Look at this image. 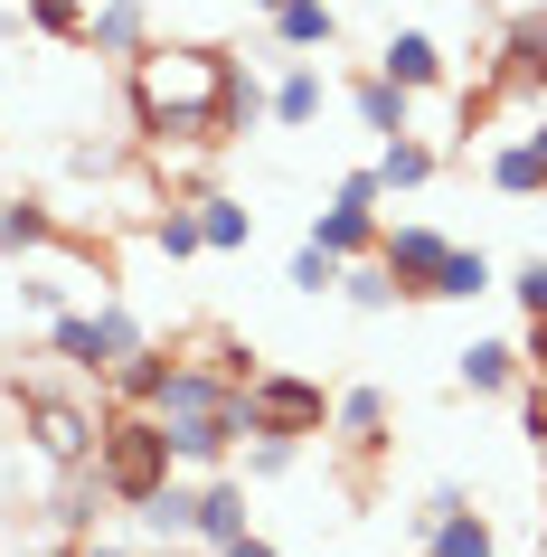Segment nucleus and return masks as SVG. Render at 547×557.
Wrapping results in <instances>:
<instances>
[{"instance_id":"nucleus-3","label":"nucleus","mask_w":547,"mask_h":557,"mask_svg":"<svg viewBox=\"0 0 547 557\" xmlns=\"http://www.w3.org/2000/svg\"><path fill=\"white\" fill-rule=\"evenodd\" d=\"M321 425H331L321 379H293V369H256L246 379V435H321Z\"/></svg>"},{"instance_id":"nucleus-31","label":"nucleus","mask_w":547,"mask_h":557,"mask_svg":"<svg viewBox=\"0 0 547 557\" xmlns=\"http://www.w3.org/2000/svg\"><path fill=\"white\" fill-rule=\"evenodd\" d=\"M293 454H302V435H256L246 444V482H284Z\"/></svg>"},{"instance_id":"nucleus-21","label":"nucleus","mask_w":547,"mask_h":557,"mask_svg":"<svg viewBox=\"0 0 547 557\" xmlns=\"http://www.w3.org/2000/svg\"><path fill=\"white\" fill-rule=\"evenodd\" d=\"M199 236H208V256H236L256 236V208L227 199V189H199Z\"/></svg>"},{"instance_id":"nucleus-4","label":"nucleus","mask_w":547,"mask_h":557,"mask_svg":"<svg viewBox=\"0 0 547 557\" xmlns=\"http://www.w3.org/2000/svg\"><path fill=\"white\" fill-rule=\"evenodd\" d=\"M48 350H58L66 369H95V379H104L114 359L142 350V322L114 312V302H104V312H48Z\"/></svg>"},{"instance_id":"nucleus-23","label":"nucleus","mask_w":547,"mask_h":557,"mask_svg":"<svg viewBox=\"0 0 547 557\" xmlns=\"http://www.w3.org/2000/svg\"><path fill=\"white\" fill-rule=\"evenodd\" d=\"M500 66H510V76H529V86H547V10H529V20H510V29H500Z\"/></svg>"},{"instance_id":"nucleus-28","label":"nucleus","mask_w":547,"mask_h":557,"mask_svg":"<svg viewBox=\"0 0 547 557\" xmlns=\"http://www.w3.org/2000/svg\"><path fill=\"white\" fill-rule=\"evenodd\" d=\"M179 359H199V369H217V379H236V387L256 379V350H246V341H227V331H199Z\"/></svg>"},{"instance_id":"nucleus-11","label":"nucleus","mask_w":547,"mask_h":557,"mask_svg":"<svg viewBox=\"0 0 547 557\" xmlns=\"http://www.w3.org/2000/svg\"><path fill=\"white\" fill-rule=\"evenodd\" d=\"M377 236H387V227H377V208H369V199H331V208L312 218V246H331L340 264L377 256Z\"/></svg>"},{"instance_id":"nucleus-17","label":"nucleus","mask_w":547,"mask_h":557,"mask_svg":"<svg viewBox=\"0 0 547 557\" xmlns=\"http://www.w3.org/2000/svg\"><path fill=\"white\" fill-rule=\"evenodd\" d=\"M331 425H340V444L369 463L377 444H387V397H377V387H340V397H331Z\"/></svg>"},{"instance_id":"nucleus-2","label":"nucleus","mask_w":547,"mask_h":557,"mask_svg":"<svg viewBox=\"0 0 547 557\" xmlns=\"http://www.w3.org/2000/svg\"><path fill=\"white\" fill-rule=\"evenodd\" d=\"M95 472H104V492L133 510L171 482V435H161V416L151 407H114L104 416V435H95Z\"/></svg>"},{"instance_id":"nucleus-20","label":"nucleus","mask_w":547,"mask_h":557,"mask_svg":"<svg viewBox=\"0 0 547 557\" xmlns=\"http://www.w3.org/2000/svg\"><path fill=\"white\" fill-rule=\"evenodd\" d=\"M490 189H500V199H547V161H538V143H529V133L490 151Z\"/></svg>"},{"instance_id":"nucleus-27","label":"nucleus","mask_w":547,"mask_h":557,"mask_svg":"<svg viewBox=\"0 0 547 557\" xmlns=\"http://www.w3.org/2000/svg\"><path fill=\"white\" fill-rule=\"evenodd\" d=\"M151 246H161V256H208V236H199V199H179V208H161V218H151Z\"/></svg>"},{"instance_id":"nucleus-33","label":"nucleus","mask_w":547,"mask_h":557,"mask_svg":"<svg viewBox=\"0 0 547 557\" xmlns=\"http://www.w3.org/2000/svg\"><path fill=\"white\" fill-rule=\"evenodd\" d=\"M510 294H519V312H529V322H547V256H529L510 274Z\"/></svg>"},{"instance_id":"nucleus-7","label":"nucleus","mask_w":547,"mask_h":557,"mask_svg":"<svg viewBox=\"0 0 547 557\" xmlns=\"http://www.w3.org/2000/svg\"><path fill=\"white\" fill-rule=\"evenodd\" d=\"M444 256H453V236H444V227H387V236H377V264H387L397 294H415V302H434Z\"/></svg>"},{"instance_id":"nucleus-9","label":"nucleus","mask_w":547,"mask_h":557,"mask_svg":"<svg viewBox=\"0 0 547 557\" xmlns=\"http://www.w3.org/2000/svg\"><path fill=\"white\" fill-rule=\"evenodd\" d=\"M321 104H331V76H321L312 58H293L274 86H264V123H284V133H302V123H321Z\"/></svg>"},{"instance_id":"nucleus-16","label":"nucleus","mask_w":547,"mask_h":557,"mask_svg":"<svg viewBox=\"0 0 547 557\" xmlns=\"http://www.w3.org/2000/svg\"><path fill=\"white\" fill-rule=\"evenodd\" d=\"M171 369H179V350L142 341V350H133V359H114L104 379H114V397H123V407H161V387H171Z\"/></svg>"},{"instance_id":"nucleus-34","label":"nucleus","mask_w":547,"mask_h":557,"mask_svg":"<svg viewBox=\"0 0 547 557\" xmlns=\"http://www.w3.org/2000/svg\"><path fill=\"white\" fill-rule=\"evenodd\" d=\"M217 557H284V548H274V539H256V529H246V539H227V548H217Z\"/></svg>"},{"instance_id":"nucleus-35","label":"nucleus","mask_w":547,"mask_h":557,"mask_svg":"<svg viewBox=\"0 0 547 557\" xmlns=\"http://www.w3.org/2000/svg\"><path fill=\"white\" fill-rule=\"evenodd\" d=\"M519 359H529V369L547 379V322H529V341H519Z\"/></svg>"},{"instance_id":"nucleus-15","label":"nucleus","mask_w":547,"mask_h":557,"mask_svg":"<svg viewBox=\"0 0 547 557\" xmlns=\"http://www.w3.org/2000/svg\"><path fill=\"white\" fill-rule=\"evenodd\" d=\"M133 520H142L161 548H189V539H199V492H189V482H161L151 500H133Z\"/></svg>"},{"instance_id":"nucleus-26","label":"nucleus","mask_w":547,"mask_h":557,"mask_svg":"<svg viewBox=\"0 0 547 557\" xmlns=\"http://www.w3.org/2000/svg\"><path fill=\"white\" fill-rule=\"evenodd\" d=\"M377 180H387V189H425V180H434V143H415V133H397V143L377 151Z\"/></svg>"},{"instance_id":"nucleus-12","label":"nucleus","mask_w":547,"mask_h":557,"mask_svg":"<svg viewBox=\"0 0 547 557\" xmlns=\"http://www.w3.org/2000/svg\"><path fill=\"white\" fill-rule=\"evenodd\" d=\"M377 76H397L406 95H434V86H444V48H434L425 29H397L387 48H377Z\"/></svg>"},{"instance_id":"nucleus-5","label":"nucleus","mask_w":547,"mask_h":557,"mask_svg":"<svg viewBox=\"0 0 547 557\" xmlns=\"http://www.w3.org/2000/svg\"><path fill=\"white\" fill-rule=\"evenodd\" d=\"M20 425H29V444H38L58 472L95 463V435H104V416H86L76 397H48V387H29V397H20Z\"/></svg>"},{"instance_id":"nucleus-18","label":"nucleus","mask_w":547,"mask_h":557,"mask_svg":"<svg viewBox=\"0 0 547 557\" xmlns=\"http://www.w3.org/2000/svg\"><path fill=\"white\" fill-rule=\"evenodd\" d=\"M349 104H359V123H369V133H387V143H397V133H415V95H406L397 76H359V86H349Z\"/></svg>"},{"instance_id":"nucleus-8","label":"nucleus","mask_w":547,"mask_h":557,"mask_svg":"<svg viewBox=\"0 0 547 557\" xmlns=\"http://www.w3.org/2000/svg\"><path fill=\"white\" fill-rule=\"evenodd\" d=\"M161 416V407H151ZM161 435H171V463H189V472H217L236 454V435H246V425H236V416H161Z\"/></svg>"},{"instance_id":"nucleus-36","label":"nucleus","mask_w":547,"mask_h":557,"mask_svg":"<svg viewBox=\"0 0 547 557\" xmlns=\"http://www.w3.org/2000/svg\"><path fill=\"white\" fill-rule=\"evenodd\" d=\"M66 557H133V548H114V539H66Z\"/></svg>"},{"instance_id":"nucleus-25","label":"nucleus","mask_w":547,"mask_h":557,"mask_svg":"<svg viewBox=\"0 0 547 557\" xmlns=\"http://www.w3.org/2000/svg\"><path fill=\"white\" fill-rule=\"evenodd\" d=\"M340 302H349V312H387V302H397V274H387L377 256L340 264Z\"/></svg>"},{"instance_id":"nucleus-29","label":"nucleus","mask_w":547,"mask_h":557,"mask_svg":"<svg viewBox=\"0 0 547 557\" xmlns=\"http://www.w3.org/2000/svg\"><path fill=\"white\" fill-rule=\"evenodd\" d=\"M472 294H490V256H482V246H453V256H444L434 302H472Z\"/></svg>"},{"instance_id":"nucleus-24","label":"nucleus","mask_w":547,"mask_h":557,"mask_svg":"<svg viewBox=\"0 0 547 557\" xmlns=\"http://www.w3.org/2000/svg\"><path fill=\"white\" fill-rule=\"evenodd\" d=\"M38 246H58V218L38 199H0V256H38Z\"/></svg>"},{"instance_id":"nucleus-19","label":"nucleus","mask_w":547,"mask_h":557,"mask_svg":"<svg viewBox=\"0 0 547 557\" xmlns=\"http://www.w3.org/2000/svg\"><path fill=\"white\" fill-rule=\"evenodd\" d=\"M331 38H340V10H331V0H284V10H274V48H302V58H312Z\"/></svg>"},{"instance_id":"nucleus-37","label":"nucleus","mask_w":547,"mask_h":557,"mask_svg":"<svg viewBox=\"0 0 547 557\" xmlns=\"http://www.w3.org/2000/svg\"><path fill=\"white\" fill-rule=\"evenodd\" d=\"M529 143H538V161H547V114H538V133H529Z\"/></svg>"},{"instance_id":"nucleus-22","label":"nucleus","mask_w":547,"mask_h":557,"mask_svg":"<svg viewBox=\"0 0 547 557\" xmlns=\"http://www.w3.org/2000/svg\"><path fill=\"white\" fill-rule=\"evenodd\" d=\"M227 539H246V482H208L199 492V548L217 557Z\"/></svg>"},{"instance_id":"nucleus-6","label":"nucleus","mask_w":547,"mask_h":557,"mask_svg":"<svg viewBox=\"0 0 547 557\" xmlns=\"http://www.w3.org/2000/svg\"><path fill=\"white\" fill-rule=\"evenodd\" d=\"M415 539H425V557H500L490 510H472V492H453V482L415 510Z\"/></svg>"},{"instance_id":"nucleus-13","label":"nucleus","mask_w":547,"mask_h":557,"mask_svg":"<svg viewBox=\"0 0 547 557\" xmlns=\"http://www.w3.org/2000/svg\"><path fill=\"white\" fill-rule=\"evenodd\" d=\"M104 500H114V492H104V472H95V463H76V472L58 482V500H48V520H58V539H95V520H104Z\"/></svg>"},{"instance_id":"nucleus-38","label":"nucleus","mask_w":547,"mask_h":557,"mask_svg":"<svg viewBox=\"0 0 547 557\" xmlns=\"http://www.w3.org/2000/svg\"><path fill=\"white\" fill-rule=\"evenodd\" d=\"M256 10H264V20H274V10H284V0H256Z\"/></svg>"},{"instance_id":"nucleus-1","label":"nucleus","mask_w":547,"mask_h":557,"mask_svg":"<svg viewBox=\"0 0 547 557\" xmlns=\"http://www.w3.org/2000/svg\"><path fill=\"white\" fill-rule=\"evenodd\" d=\"M236 58L227 48H142L133 58V114L151 143H217Z\"/></svg>"},{"instance_id":"nucleus-10","label":"nucleus","mask_w":547,"mask_h":557,"mask_svg":"<svg viewBox=\"0 0 547 557\" xmlns=\"http://www.w3.org/2000/svg\"><path fill=\"white\" fill-rule=\"evenodd\" d=\"M462 397H519V379H529V359H519V341H472V350L453 359Z\"/></svg>"},{"instance_id":"nucleus-14","label":"nucleus","mask_w":547,"mask_h":557,"mask_svg":"<svg viewBox=\"0 0 547 557\" xmlns=\"http://www.w3.org/2000/svg\"><path fill=\"white\" fill-rule=\"evenodd\" d=\"M86 38H95V58H142L151 48V10L142 0H104V10H86Z\"/></svg>"},{"instance_id":"nucleus-30","label":"nucleus","mask_w":547,"mask_h":557,"mask_svg":"<svg viewBox=\"0 0 547 557\" xmlns=\"http://www.w3.org/2000/svg\"><path fill=\"white\" fill-rule=\"evenodd\" d=\"M20 20L38 38H86V0H20Z\"/></svg>"},{"instance_id":"nucleus-32","label":"nucleus","mask_w":547,"mask_h":557,"mask_svg":"<svg viewBox=\"0 0 547 557\" xmlns=\"http://www.w3.org/2000/svg\"><path fill=\"white\" fill-rule=\"evenodd\" d=\"M293 294H340V256L331 246H302L293 256Z\"/></svg>"}]
</instances>
